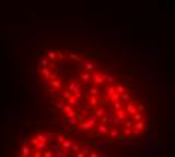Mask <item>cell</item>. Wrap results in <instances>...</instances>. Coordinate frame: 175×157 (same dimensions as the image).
<instances>
[{"label": "cell", "mask_w": 175, "mask_h": 157, "mask_svg": "<svg viewBox=\"0 0 175 157\" xmlns=\"http://www.w3.org/2000/svg\"><path fill=\"white\" fill-rule=\"evenodd\" d=\"M103 82H104V77H103V74H100V73H95V71H92V73H91V83H92V85H97V86H100V85H103Z\"/></svg>", "instance_id": "cell-1"}, {"label": "cell", "mask_w": 175, "mask_h": 157, "mask_svg": "<svg viewBox=\"0 0 175 157\" xmlns=\"http://www.w3.org/2000/svg\"><path fill=\"white\" fill-rule=\"evenodd\" d=\"M134 103H136V101H127V106H125V110H127V112H128V115H134L136 113V112H137V107H136V106H134Z\"/></svg>", "instance_id": "cell-2"}, {"label": "cell", "mask_w": 175, "mask_h": 157, "mask_svg": "<svg viewBox=\"0 0 175 157\" xmlns=\"http://www.w3.org/2000/svg\"><path fill=\"white\" fill-rule=\"evenodd\" d=\"M127 115H128V112H127V110H124V109H119V110H116V118H118V119H119L121 122L125 121V119L128 118Z\"/></svg>", "instance_id": "cell-3"}, {"label": "cell", "mask_w": 175, "mask_h": 157, "mask_svg": "<svg viewBox=\"0 0 175 157\" xmlns=\"http://www.w3.org/2000/svg\"><path fill=\"white\" fill-rule=\"evenodd\" d=\"M79 127H80V130H91V129H92V127H94V124H92V122H89V121H83V119H82V121L79 122Z\"/></svg>", "instance_id": "cell-4"}, {"label": "cell", "mask_w": 175, "mask_h": 157, "mask_svg": "<svg viewBox=\"0 0 175 157\" xmlns=\"http://www.w3.org/2000/svg\"><path fill=\"white\" fill-rule=\"evenodd\" d=\"M109 129H110V127H109L107 124H104V122H103V124H100V125H97V131H98L100 134H106Z\"/></svg>", "instance_id": "cell-5"}, {"label": "cell", "mask_w": 175, "mask_h": 157, "mask_svg": "<svg viewBox=\"0 0 175 157\" xmlns=\"http://www.w3.org/2000/svg\"><path fill=\"white\" fill-rule=\"evenodd\" d=\"M20 154H21V156H32V148L23 145V147L20 148Z\"/></svg>", "instance_id": "cell-6"}, {"label": "cell", "mask_w": 175, "mask_h": 157, "mask_svg": "<svg viewBox=\"0 0 175 157\" xmlns=\"http://www.w3.org/2000/svg\"><path fill=\"white\" fill-rule=\"evenodd\" d=\"M77 89H80V83H79V80H74V82H71V83H70V86H68V91L74 92V91H77Z\"/></svg>", "instance_id": "cell-7"}, {"label": "cell", "mask_w": 175, "mask_h": 157, "mask_svg": "<svg viewBox=\"0 0 175 157\" xmlns=\"http://www.w3.org/2000/svg\"><path fill=\"white\" fill-rule=\"evenodd\" d=\"M94 113L97 115V116H100V118H101V116H103V115H106V107L104 106H97V109H95V112H94Z\"/></svg>", "instance_id": "cell-8"}, {"label": "cell", "mask_w": 175, "mask_h": 157, "mask_svg": "<svg viewBox=\"0 0 175 157\" xmlns=\"http://www.w3.org/2000/svg\"><path fill=\"white\" fill-rule=\"evenodd\" d=\"M50 74H52V70L48 68V67H42L41 68V76L44 79H50Z\"/></svg>", "instance_id": "cell-9"}, {"label": "cell", "mask_w": 175, "mask_h": 157, "mask_svg": "<svg viewBox=\"0 0 175 157\" xmlns=\"http://www.w3.org/2000/svg\"><path fill=\"white\" fill-rule=\"evenodd\" d=\"M71 145H72V140L68 139V138H65L63 142L61 144V147H62V148H65V149H71Z\"/></svg>", "instance_id": "cell-10"}, {"label": "cell", "mask_w": 175, "mask_h": 157, "mask_svg": "<svg viewBox=\"0 0 175 157\" xmlns=\"http://www.w3.org/2000/svg\"><path fill=\"white\" fill-rule=\"evenodd\" d=\"M104 91H106V94L112 95V94H115V92H116V86H113L112 83H109V85H107V86L104 88Z\"/></svg>", "instance_id": "cell-11"}, {"label": "cell", "mask_w": 175, "mask_h": 157, "mask_svg": "<svg viewBox=\"0 0 175 157\" xmlns=\"http://www.w3.org/2000/svg\"><path fill=\"white\" fill-rule=\"evenodd\" d=\"M35 147H36V149H38V151H44V149H47V148H48L47 142H42V140H39V142L36 144Z\"/></svg>", "instance_id": "cell-12"}, {"label": "cell", "mask_w": 175, "mask_h": 157, "mask_svg": "<svg viewBox=\"0 0 175 157\" xmlns=\"http://www.w3.org/2000/svg\"><path fill=\"white\" fill-rule=\"evenodd\" d=\"M65 103H67V104L74 106V104H77V103H79V98H76L74 95H71V97H68V98L65 100Z\"/></svg>", "instance_id": "cell-13"}, {"label": "cell", "mask_w": 175, "mask_h": 157, "mask_svg": "<svg viewBox=\"0 0 175 157\" xmlns=\"http://www.w3.org/2000/svg\"><path fill=\"white\" fill-rule=\"evenodd\" d=\"M80 80L82 82H88V80H91V71H85V73H82L80 74Z\"/></svg>", "instance_id": "cell-14"}, {"label": "cell", "mask_w": 175, "mask_h": 157, "mask_svg": "<svg viewBox=\"0 0 175 157\" xmlns=\"http://www.w3.org/2000/svg\"><path fill=\"white\" fill-rule=\"evenodd\" d=\"M89 104L92 106V107H97V106L100 104V100L97 98V95H92L91 98H89Z\"/></svg>", "instance_id": "cell-15"}, {"label": "cell", "mask_w": 175, "mask_h": 157, "mask_svg": "<svg viewBox=\"0 0 175 157\" xmlns=\"http://www.w3.org/2000/svg\"><path fill=\"white\" fill-rule=\"evenodd\" d=\"M77 156H79V157H82V156H91V149H89V147H88V145H85V147H83V151H82V153H77Z\"/></svg>", "instance_id": "cell-16"}, {"label": "cell", "mask_w": 175, "mask_h": 157, "mask_svg": "<svg viewBox=\"0 0 175 157\" xmlns=\"http://www.w3.org/2000/svg\"><path fill=\"white\" fill-rule=\"evenodd\" d=\"M48 82H50V86L54 88V89H59V86H61V82L56 80V79H52V80H48Z\"/></svg>", "instance_id": "cell-17"}, {"label": "cell", "mask_w": 175, "mask_h": 157, "mask_svg": "<svg viewBox=\"0 0 175 157\" xmlns=\"http://www.w3.org/2000/svg\"><path fill=\"white\" fill-rule=\"evenodd\" d=\"M48 65H50V59L47 56H44V59H41V62H39V67L42 68V67H48Z\"/></svg>", "instance_id": "cell-18"}, {"label": "cell", "mask_w": 175, "mask_h": 157, "mask_svg": "<svg viewBox=\"0 0 175 157\" xmlns=\"http://www.w3.org/2000/svg\"><path fill=\"white\" fill-rule=\"evenodd\" d=\"M45 56H47L50 61H56V58H57V53H56V52H48V53H45Z\"/></svg>", "instance_id": "cell-19"}, {"label": "cell", "mask_w": 175, "mask_h": 157, "mask_svg": "<svg viewBox=\"0 0 175 157\" xmlns=\"http://www.w3.org/2000/svg\"><path fill=\"white\" fill-rule=\"evenodd\" d=\"M38 139L42 140V142H50L48 136H47V133H39V134H38Z\"/></svg>", "instance_id": "cell-20"}, {"label": "cell", "mask_w": 175, "mask_h": 157, "mask_svg": "<svg viewBox=\"0 0 175 157\" xmlns=\"http://www.w3.org/2000/svg\"><path fill=\"white\" fill-rule=\"evenodd\" d=\"M134 129H137L139 131H142L143 129H145V124H143V121H136V124H134Z\"/></svg>", "instance_id": "cell-21"}, {"label": "cell", "mask_w": 175, "mask_h": 157, "mask_svg": "<svg viewBox=\"0 0 175 157\" xmlns=\"http://www.w3.org/2000/svg\"><path fill=\"white\" fill-rule=\"evenodd\" d=\"M89 94H91V95H98V94H100V91H98V86H97V85H92L91 91H89Z\"/></svg>", "instance_id": "cell-22"}, {"label": "cell", "mask_w": 175, "mask_h": 157, "mask_svg": "<svg viewBox=\"0 0 175 157\" xmlns=\"http://www.w3.org/2000/svg\"><path fill=\"white\" fill-rule=\"evenodd\" d=\"M119 100H122V101H130V95H128V92H127V91L122 92V94L119 95Z\"/></svg>", "instance_id": "cell-23"}, {"label": "cell", "mask_w": 175, "mask_h": 157, "mask_svg": "<svg viewBox=\"0 0 175 157\" xmlns=\"http://www.w3.org/2000/svg\"><path fill=\"white\" fill-rule=\"evenodd\" d=\"M85 68H86L88 71H91V73H92V71H95V65H94L92 62H86V65H85Z\"/></svg>", "instance_id": "cell-24"}, {"label": "cell", "mask_w": 175, "mask_h": 157, "mask_svg": "<svg viewBox=\"0 0 175 157\" xmlns=\"http://www.w3.org/2000/svg\"><path fill=\"white\" fill-rule=\"evenodd\" d=\"M112 103H113V109H115V110H119V109H122L121 100H116V101H112Z\"/></svg>", "instance_id": "cell-25"}, {"label": "cell", "mask_w": 175, "mask_h": 157, "mask_svg": "<svg viewBox=\"0 0 175 157\" xmlns=\"http://www.w3.org/2000/svg\"><path fill=\"white\" fill-rule=\"evenodd\" d=\"M103 77H104V82H107V83H113L115 82V77L109 76V74H103Z\"/></svg>", "instance_id": "cell-26"}, {"label": "cell", "mask_w": 175, "mask_h": 157, "mask_svg": "<svg viewBox=\"0 0 175 157\" xmlns=\"http://www.w3.org/2000/svg\"><path fill=\"white\" fill-rule=\"evenodd\" d=\"M80 142H72V145H71V149L72 151H80Z\"/></svg>", "instance_id": "cell-27"}, {"label": "cell", "mask_w": 175, "mask_h": 157, "mask_svg": "<svg viewBox=\"0 0 175 157\" xmlns=\"http://www.w3.org/2000/svg\"><path fill=\"white\" fill-rule=\"evenodd\" d=\"M68 154H70V149L61 148V151H59V154H57V156H61V157H67Z\"/></svg>", "instance_id": "cell-28"}, {"label": "cell", "mask_w": 175, "mask_h": 157, "mask_svg": "<svg viewBox=\"0 0 175 157\" xmlns=\"http://www.w3.org/2000/svg\"><path fill=\"white\" fill-rule=\"evenodd\" d=\"M116 92L121 95L122 92H125V86H124V85H116Z\"/></svg>", "instance_id": "cell-29"}, {"label": "cell", "mask_w": 175, "mask_h": 157, "mask_svg": "<svg viewBox=\"0 0 175 157\" xmlns=\"http://www.w3.org/2000/svg\"><path fill=\"white\" fill-rule=\"evenodd\" d=\"M118 134H119V133H118V130H116V129H115V127H110V136H112V138H118Z\"/></svg>", "instance_id": "cell-30"}, {"label": "cell", "mask_w": 175, "mask_h": 157, "mask_svg": "<svg viewBox=\"0 0 175 157\" xmlns=\"http://www.w3.org/2000/svg\"><path fill=\"white\" fill-rule=\"evenodd\" d=\"M54 139H56V144H62V142H63V139H65V136H63V134H56V138H54Z\"/></svg>", "instance_id": "cell-31"}, {"label": "cell", "mask_w": 175, "mask_h": 157, "mask_svg": "<svg viewBox=\"0 0 175 157\" xmlns=\"http://www.w3.org/2000/svg\"><path fill=\"white\" fill-rule=\"evenodd\" d=\"M133 119H134V121H142V119H143V116H142V113L136 112V113H134V118H133Z\"/></svg>", "instance_id": "cell-32"}, {"label": "cell", "mask_w": 175, "mask_h": 157, "mask_svg": "<svg viewBox=\"0 0 175 157\" xmlns=\"http://www.w3.org/2000/svg\"><path fill=\"white\" fill-rule=\"evenodd\" d=\"M72 95L76 97V98H82V97H83V94H82V92H80V89H77V91H74V92H72Z\"/></svg>", "instance_id": "cell-33"}, {"label": "cell", "mask_w": 175, "mask_h": 157, "mask_svg": "<svg viewBox=\"0 0 175 157\" xmlns=\"http://www.w3.org/2000/svg\"><path fill=\"white\" fill-rule=\"evenodd\" d=\"M77 65H79V68L82 70V68H85V65H86V61H83V59H80V61H77Z\"/></svg>", "instance_id": "cell-34"}, {"label": "cell", "mask_w": 175, "mask_h": 157, "mask_svg": "<svg viewBox=\"0 0 175 157\" xmlns=\"http://www.w3.org/2000/svg\"><path fill=\"white\" fill-rule=\"evenodd\" d=\"M42 156H45V157H53V156H54V153H53V151H48V149H45V151L42 153Z\"/></svg>", "instance_id": "cell-35"}, {"label": "cell", "mask_w": 175, "mask_h": 157, "mask_svg": "<svg viewBox=\"0 0 175 157\" xmlns=\"http://www.w3.org/2000/svg\"><path fill=\"white\" fill-rule=\"evenodd\" d=\"M47 136H48V139H50V140H53L54 138H56V134H54V133H52V131H47Z\"/></svg>", "instance_id": "cell-36"}, {"label": "cell", "mask_w": 175, "mask_h": 157, "mask_svg": "<svg viewBox=\"0 0 175 157\" xmlns=\"http://www.w3.org/2000/svg\"><path fill=\"white\" fill-rule=\"evenodd\" d=\"M57 58H59V61H63V59H65V54L62 52H57Z\"/></svg>", "instance_id": "cell-37"}, {"label": "cell", "mask_w": 175, "mask_h": 157, "mask_svg": "<svg viewBox=\"0 0 175 157\" xmlns=\"http://www.w3.org/2000/svg\"><path fill=\"white\" fill-rule=\"evenodd\" d=\"M63 106H65V101H59V103H56V107H59V109H63Z\"/></svg>", "instance_id": "cell-38"}, {"label": "cell", "mask_w": 175, "mask_h": 157, "mask_svg": "<svg viewBox=\"0 0 175 157\" xmlns=\"http://www.w3.org/2000/svg\"><path fill=\"white\" fill-rule=\"evenodd\" d=\"M30 142H32L33 145H36V144L39 142V139H38V136H35V138H32V139H30Z\"/></svg>", "instance_id": "cell-39"}, {"label": "cell", "mask_w": 175, "mask_h": 157, "mask_svg": "<svg viewBox=\"0 0 175 157\" xmlns=\"http://www.w3.org/2000/svg\"><path fill=\"white\" fill-rule=\"evenodd\" d=\"M70 58L72 59V61H80V58L77 56V54H70Z\"/></svg>", "instance_id": "cell-40"}]
</instances>
